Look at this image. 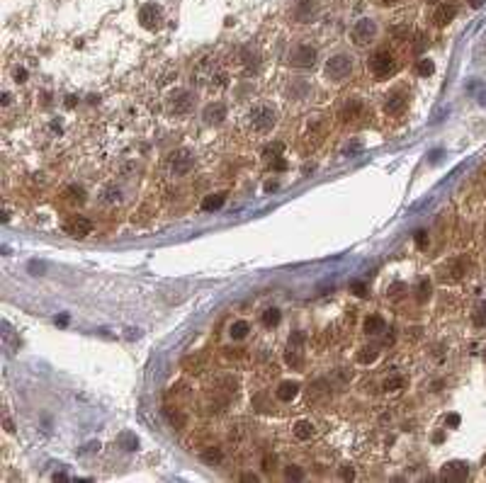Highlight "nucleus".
Masks as SVG:
<instances>
[{
  "instance_id": "obj_1",
  "label": "nucleus",
  "mask_w": 486,
  "mask_h": 483,
  "mask_svg": "<svg viewBox=\"0 0 486 483\" xmlns=\"http://www.w3.org/2000/svg\"><path fill=\"white\" fill-rule=\"evenodd\" d=\"M248 124L256 134H267L277 124V110L270 102H258L248 112Z\"/></svg>"
},
{
  "instance_id": "obj_2",
  "label": "nucleus",
  "mask_w": 486,
  "mask_h": 483,
  "mask_svg": "<svg viewBox=\"0 0 486 483\" xmlns=\"http://www.w3.org/2000/svg\"><path fill=\"white\" fill-rule=\"evenodd\" d=\"M367 68H370V73L377 78V80H387L389 76L397 73L399 63H397V56H394L389 49H379V51H374V56L367 61Z\"/></svg>"
},
{
  "instance_id": "obj_3",
  "label": "nucleus",
  "mask_w": 486,
  "mask_h": 483,
  "mask_svg": "<svg viewBox=\"0 0 486 483\" xmlns=\"http://www.w3.org/2000/svg\"><path fill=\"white\" fill-rule=\"evenodd\" d=\"M326 78L328 80H333V83H341L345 80L350 73H353V58L348 56V54H336V56H331L326 61Z\"/></svg>"
},
{
  "instance_id": "obj_4",
  "label": "nucleus",
  "mask_w": 486,
  "mask_h": 483,
  "mask_svg": "<svg viewBox=\"0 0 486 483\" xmlns=\"http://www.w3.org/2000/svg\"><path fill=\"white\" fill-rule=\"evenodd\" d=\"M326 134H328V119H326V117L314 119V121L309 124V129L304 131V148H307V151H316V148L323 143Z\"/></svg>"
},
{
  "instance_id": "obj_5",
  "label": "nucleus",
  "mask_w": 486,
  "mask_h": 483,
  "mask_svg": "<svg viewBox=\"0 0 486 483\" xmlns=\"http://www.w3.org/2000/svg\"><path fill=\"white\" fill-rule=\"evenodd\" d=\"M350 37H353V41L357 44V46H367L372 39L377 37V25H374V20L370 17H360L353 29H350Z\"/></svg>"
},
{
  "instance_id": "obj_6",
  "label": "nucleus",
  "mask_w": 486,
  "mask_h": 483,
  "mask_svg": "<svg viewBox=\"0 0 486 483\" xmlns=\"http://www.w3.org/2000/svg\"><path fill=\"white\" fill-rule=\"evenodd\" d=\"M316 56H318V51H316V46L311 44H297L292 51H289V63L292 66H297V68H311L316 63Z\"/></svg>"
},
{
  "instance_id": "obj_7",
  "label": "nucleus",
  "mask_w": 486,
  "mask_h": 483,
  "mask_svg": "<svg viewBox=\"0 0 486 483\" xmlns=\"http://www.w3.org/2000/svg\"><path fill=\"white\" fill-rule=\"evenodd\" d=\"M168 168H171L173 175H187V172L195 168V156H192V151L177 148L175 153H171V158H168Z\"/></svg>"
},
{
  "instance_id": "obj_8",
  "label": "nucleus",
  "mask_w": 486,
  "mask_h": 483,
  "mask_svg": "<svg viewBox=\"0 0 486 483\" xmlns=\"http://www.w3.org/2000/svg\"><path fill=\"white\" fill-rule=\"evenodd\" d=\"M139 25L143 29H148V32H156L163 25V15H161V7L156 2H146L139 10Z\"/></svg>"
},
{
  "instance_id": "obj_9",
  "label": "nucleus",
  "mask_w": 486,
  "mask_h": 483,
  "mask_svg": "<svg viewBox=\"0 0 486 483\" xmlns=\"http://www.w3.org/2000/svg\"><path fill=\"white\" fill-rule=\"evenodd\" d=\"M92 228H95V224L88 219V216H71L66 224H63V231L68 233V236H73V238H86L88 233H92Z\"/></svg>"
},
{
  "instance_id": "obj_10",
  "label": "nucleus",
  "mask_w": 486,
  "mask_h": 483,
  "mask_svg": "<svg viewBox=\"0 0 486 483\" xmlns=\"http://www.w3.org/2000/svg\"><path fill=\"white\" fill-rule=\"evenodd\" d=\"M192 95L187 92V90H175L171 97H168V110L173 114H187L192 110Z\"/></svg>"
},
{
  "instance_id": "obj_11",
  "label": "nucleus",
  "mask_w": 486,
  "mask_h": 483,
  "mask_svg": "<svg viewBox=\"0 0 486 483\" xmlns=\"http://www.w3.org/2000/svg\"><path fill=\"white\" fill-rule=\"evenodd\" d=\"M406 105H408V95L401 92V90H397V92L387 95V100H384V112L389 114V117H399V114H403Z\"/></svg>"
},
{
  "instance_id": "obj_12",
  "label": "nucleus",
  "mask_w": 486,
  "mask_h": 483,
  "mask_svg": "<svg viewBox=\"0 0 486 483\" xmlns=\"http://www.w3.org/2000/svg\"><path fill=\"white\" fill-rule=\"evenodd\" d=\"M467 476H469V464L467 461H450V464H445V469L440 474L442 481H464Z\"/></svg>"
},
{
  "instance_id": "obj_13",
  "label": "nucleus",
  "mask_w": 486,
  "mask_h": 483,
  "mask_svg": "<svg viewBox=\"0 0 486 483\" xmlns=\"http://www.w3.org/2000/svg\"><path fill=\"white\" fill-rule=\"evenodd\" d=\"M362 114H365V105H362V100L353 97V100H348L343 107H341L338 117H341V121L350 124V121H357V119H360Z\"/></svg>"
},
{
  "instance_id": "obj_14",
  "label": "nucleus",
  "mask_w": 486,
  "mask_h": 483,
  "mask_svg": "<svg viewBox=\"0 0 486 483\" xmlns=\"http://www.w3.org/2000/svg\"><path fill=\"white\" fill-rule=\"evenodd\" d=\"M455 17H457V5L455 2H440L438 10L433 12V22L438 27H447Z\"/></svg>"
},
{
  "instance_id": "obj_15",
  "label": "nucleus",
  "mask_w": 486,
  "mask_h": 483,
  "mask_svg": "<svg viewBox=\"0 0 486 483\" xmlns=\"http://www.w3.org/2000/svg\"><path fill=\"white\" fill-rule=\"evenodd\" d=\"M464 272H467V260H464V257H457V260H452V262H447V265L442 267L440 280H442V282H455V280H462V277H464Z\"/></svg>"
},
{
  "instance_id": "obj_16",
  "label": "nucleus",
  "mask_w": 486,
  "mask_h": 483,
  "mask_svg": "<svg viewBox=\"0 0 486 483\" xmlns=\"http://www.w3.org/2000/svg\"><path fill=\"white\" fill-rule=\"evenodd\" d=\"M202 117H204L207 124H221V121L226 119V105L219 102V100H217V102H209V105L204 107Z\"/></svg>"
},
{
  "instance_id": "obj_17",
  "label": "nucleus",
  "mask_w": 486,
  "mask_h": 483,
  "mask_svg": "<svg viewBox=\"0 0 486 483\" xmlns=\"http://www.w3.org/2000/svg\"><path fill=\"white\" fill-rule=\"evenodd\" d=\"M316 10H318L316 0H299L297 7H294V17H297V22H311Z\"/></svg>"
},
{
  "instance_id": "obj_18",
  "label": "nucleus",
  "mask_w": 486,
  "mask_h": 483,
  "mask_svg": "<svg viewBox=\"0 0 486 483\" xmlns=\"http://www.w3.org/2000/svg\"><path fill=\"white\" fill-rule=\"evenodd\" d=\"M292 432H294V437H297L299 442H309V440L316 435V427H314L311 420H299V423H294Z\"/></svg>"
},
{
  "instance_id": "obj_19",
  "label": "nucleus",
  "mask_w": 486,
  "mask_h": 483,
  "mask_svg": "<svg viewBox=\"0 0 486 483\" xmlns=\"http://www.w3.org/2000/svg\"><path fill=\"white\" fill-rule=\"evenodd\" d=\"M323 398H331V386L326 384V379H316L314 384L309 386V401H323Z\"/></svg>"
},
{
  "instance_id": "obj_20",
  "label": "nucleus",
  "mask_w": 486,
  "mask_h": 483,
  "mask_svg": "<svg viewBox=\"0 0 486 483\" xmlns=\"http://www.w3.org/2000/svg\"><path fill=\"white\" fill-rule=\"evenodd\" d=\"M297 394H299V384H297V381H282V384L277 386V391H275L277 401H282V403H289Z\"/></svg>"
},
{
  "instance_id": "obj_21",
  "label": "nucleus",
  "mask_w": 486,
  "mask_h": 483,
  "mask_svg": "<svg viewBox=\"0 0 486 483\" xmlns=\"http://www.w3.org/2000/svg\"><path fill=\"white\" fill-rule=\"evenodd\" d=\"M382 330H387V325H384V318H382V316L372 313V316L365 318V333H367V335H379Z\"/></svg>"
},
{
  "instance_id": "obj_22",
  "label": "nucleus",
  "mask_w": 486,
  "mask_h": 483,
  "mask_svg": "<svg viewBox=\"0 0 486 483\" xmlns=\"http://www.w3.org/2000/svg\"><path fill=\"white\" fill-rule=\"evenodd\" d=\"M285 362L292 369H304V352H302V347H289L285 352Z\"/></svg>"
},
{
  "instance_id": "obj_23",
  "label": "nucleus",
  "mask_w": 486,
  "mask_h": 483,
  "mask_svg": "<svg viewBox=\"0 0 486 483\" xmlns=\"http://www.w3.org/2000/svg\"><path fill=\"white\" fill-rule=\"evenodd\" d=\"M224 201H226V195L224 192H219V195H207V197L202 199V211H217V209H221L224 206Z\"/></svg>"
},
{
  "instance_id": "obj_24",
  "label": "nucleus",
  "mask_w": 486,
  "mask_h": 483,
  "mask_svg": "<svg viewBox=\"0 0 486 483\" xmlns=\"http://www.w3.org/2000/svg\"><path fill=\"white\" fill-rule=\"evenodd\" d=\"M263 325L265 328H277L280 325V321H282V313H280V309H275V306H270V309H265L263 311Z\"/></svg>"
},
{
  "instance_id": "obj_25",
  "label": "nucleus",
  "mask_w": 486,
  "mask_h": 483,
  "mask_svg": "<svg viewBox=\"0 0 486 483\" xmlns=\"http://www.w3.org/2000/svg\"><path fill=\"white\" fill-rule=\"evenodd\" d=\"M248 333H251V323H248V321H233V323H231L229 335L233 340H243Z\"/></svg>"
},
{
  "instance_id": "obj_26",
  "label": "nucleus",
  "mask_w": 486,
  "mask_h": 483,
  "mask_svg": "<svg viewBox=\"0 0 486 483\" xmlns=\"http://www.w3.org/2000/svg\"><path fill=\"white\" fill-rule=\"evenodd\" d=\"M200 456H202V461H204V464L214 466V464H221L224 452H221V447H207V449H202Z\"/></svg>"
},
{
  "instance_id": "obj_27",
  "label": "nucleus",
  "mask_w": 486,
  "mask_h": 483,
  "mask_svg": "<svg viewBox=\"0 0 486 483\" xmlns=\"http://www.w3.org/2000/svg\"><path fill=\"white\" fill-rule=\"evenodd\" d=\"M166 418H168V423H171L173 427H177V430H182V427L187 425V418L180 413V410H173V405H166Z\"/></svg>"
},
{
  "instance_id": "obj_28",
  "label": "nucleus",
  "mask_w": 486,
  "mask_h": 483,
  "mask_svg": "<svg viewBox=\"0 0 486 483\" xmlns=\"http://www.w3.org/2000/svg\"><path fill=\"white\" fill-rule=\"evenodd\" d=\"M430 291H433V286H430V280L428 277H423L421 282H418V286H416V299L421 301V304H426L430 299Z\"/></svg>"
},
{
  "instance_id": "obj_29",
  "label": "nucleus",
  "mask_w": 486,
  "mask_h": 483,
  "mask_svg": "<svg viewBox=\"0 0 486 483\" xmlns=\"http://www.w3.org/2000/svg\"><path fill=\"white\" fill-rule=\"evenodd\" d=\"M117 442H119L127 452H134V449L139 447V440H136V435H132V432H122V435L117 437Z\"/></svg>"
},
{
  "instance_id": "obj_30",
  "label": "nucleus",
  "mask_w": 486,
  "mask_h": 483,
  "mask_svg": "<svg viewBox=\"0 0 486 483\" xmlns=\"http://www.w3.org/2000/svg\"><path fill=\"white\" fill-rule=\"evenodd\" d=\"M377 357H379V350H377V347H362V350L357 352V362H360V364H372Z\"/></svg>"
},
{
  "instance_id": "obj_31",
  "label": "nucleus",
  "mask_w": 486,
  "mask_h": 483,
  "mask_svg": "<svg viewBox=\"0 0 486 483\" xmlns=\"http://www.w3.org/2000/svg\"><path fill=\"white\" fill-rule=\"evenodd\" d=\"M100 201H102V204H117V201H119V190H117L115 185H107V187L100 192Z\"/></svg>"
},
{
  "instance_id": "obj_32",
  "label": "nucleus",
  "mask_w": 486,
  "mask_h": 483,
  "mask_svg": "<svg viewBox=\"0 0 486 483\" xmlns=\"http://www.w3.org/2000/svg\"><path fill=\"white\" fill-rule=\"evenodd\" d=\"M416 73L421 76V78H428L435 73V63H433V58H421L418 61V66H416Z\"/></svg>"
},
{
  "instance_id": "obj_33",
  "label": "nucleus",
  "mask_w": 486,
  "mask_h": 483,
  "mask_svg": "<svg viewBox=\"0 0 486 483\" xmlns=\"http://www.w3.org/2000/svg\"><path fill=\"white\" fill-rule=\"evenodd\" d=\"M66 197H68V201H73V204H83V201H86V192H83L81 187L73 185V187L66 190Z\"/></svg>"
},
{
  "instance_id": "obj_34",
  "label": "nucleus",
  "mask_w": 486,
  "mask_h": 483,
  "mask_svg": "<svg viewBox=\"0 0 486 483\" xmlns=\"http://www.w3.org/2000/svg\"><path fill=\"white\" fill-rule=\"evenodd\" d=\"M403 384H406L403 376H392L384 381V391H399V389H403Z\"/></svg>"
},
{
  "instance_id": "obj_35",
  "label": "nucleus",
  "mask_w": 486,
  "mask_h": 483,
  "mask_svg": "<svg viewBox=\"0 0 486 483\" xmlns=\"http://www.w3.org/2000/svg\"><path fill=\"white\" fill-rule=\"evenodd\" d=\"M474 325H477V328H484L486 325V301L484 304H479L477 311H474Z\"/></svg>"
},
{
  "instance_id": "obj_36",
  "label": "nucleus",
  "mask_w": 486,
  "mask_h": 483,
  "mask_svg": "<svg viewBox=\"0 0 486 483\" xmlns=\"http://www.w3.org/2000/svg\"><path fill=\"white\" fill-rule=\"evenodd\" d=\"M285 479H289V481H302V479H304V471H302L299 466L289 464V466H287V471H285Z\"/></svg>"
},
{
  "instance_id": "obj_37",
  "label": "nucleus",
  "mask_w": 486,
  "mask_h": 483,
  "mask_svg": "<svg viewBox=\"0 0 486 483\" xmlns=\"http://www.w3.org/2000/svg\"><path fill=\"white\" fill-rule=\"evenodd\" d=\"M200 367H202V357H185V360H182V369L200 371Z\"/></svg>"
},
{
  "instance_id": "obj_38",
  "label": "nucleus",
  "mask_w": 486,
  "mask_h": 483,
  "mask_svg": "<svg viewBox=\"0 0 486 483\" xmlns=\"http://www.w3.org/2000/svg\"><path fill=\"white\" fill-rule=\"evenodd\" d=\"M282 151H285V143H282V141L272 143V146H267V148H265V158H277Z\"/></svg>"
},
{
  "instance_id": "obj_39",
  "label": "nucleus",
  "mask_w": 486,
  "mask_h": 483,
  "mask_svg": "<svg viewBox=\"0 0 486 483\" xmlns=\"http://www.w3.org/2000/svg\"><path fill=\"white\" fill-rule=\"evenodd\" d=\"M428 241H430L428 231H423V228H421V231H416V245H418L421 250H426V248H428Z\"/></svg>"
},
{
  "instance_id": "obj_40",
  "label": "nucleus",
  "mask_w": 486,
  "mask_h": 483,
  "mask_svg": "<svg viewBox=\"0 0 486 483\" xmlns=\"http://www.w3.org/2000/svg\"><path fill=\"white\" fill-rule=\"evenodd\" d=\"M360 151H362V141H350L343 148V156H357Z\"/></svg>"
},
{
  "instance_id": "obj_41",
  "label": "nucleus",
  "mask_w": 486,
  "mask_h": 483,
  "mask_svg": "<svg viewBox=\"0 0 486 483\" xmlns=\"http://www.w3.org/2000/svg\"><path fill=\"white\" fill-rule=\"evenodd\" d=\"M302 342H304V333L302 330H297V333L289 335V347H302Z\"/></svg>"
},
{
  "instance_id": "obj_42",
  "label": "nucleus",
  "mask_w": 486,
  "mask_h": 483,
  "mask_svg": "<svg viewBox=\"0 0 486 483\" xmlns=\"http://www.w3.org/2000/svg\"><path fill=\"white\" fill-rule=\"evenodd\" d=\"M272 170H287V161L282 158V156L272 158Z\"/></svg>"
},
{
  "instance_id": "obj_43",
  "label": "nucleus",
  "mask_w": 486,
  "mask_h": 483,
  "mask_svg": "<svg viewBox=\"0 0 486 483\" xmlns=\"http://www.w3.org/2000/svg\"><path fill=\"white\" fill-rule=\"evenodd\" d=\"M350 289H353L357 296H365V294H367V286L362 284V282H353V284H350Z\"/></svg>"
},
{
  "instance_id": "obj_44",
  "label": "nucleus",
  "mask_w": 486,
  "mask_h": 483,
  "mask_svg": "<svg viewBox=\"0 0 486 483\" xmlns=\"http://www.w3.org/2000/svg\"><path fill=\"white\" fill-rule=\"evenodd\" d=\"M341 479H343V481H353V479H355L353 466H343V469H341Z\"/></svg>"
},
{
  "instance_id": "obj_45",
  "label": "nucleus",
  "mask_w": 486,
  "mask_h": 483,
  "mask_svg": "<svg viewBox=\"0 0 486 483\" xmlns=\"http://www.w3.org/2000/svg\"><path fill=\"white\" fill-rule=\"evenodd\" d=\"M15 80L17 83H25L27 80V71L25 68H15Z\"/></svg>"
},
{
  "instance_id": "obj_46",
  "label": "nucleus",
  "mask_w": 486,
  "mask_h": 483,
  "mask_svg": "<svg viewBox=\"0 0 486 483\" xmlns=\"http://www.w3.org/2000/svg\"><path fill=\"white\" fill-rule=\"evenodd\" d=\"M445 425L457 427V425H459V415H457V413H452V415H447V418H445Z\"/></svg>"
},
{
  "instance_id": "obj_47",
  "label": "nucleus",
  "mask_w": 486,
  "mask_h": 483,
  "mask_svg": "<svg viewBox=\"0 0 486 483\" xmlns=\"http://www.w3.org/2000/svg\"><path fill=\"white\" fill-rule=\"evenodd\" d=\"M263 464H265L263 469H265V471H270V469H272V464H275V456H265V459H263Z\"/></svg>"
},
{
  "instance_id": "obj_48",
  "label": "nucleus",
  "mask_w": 486,
  "mask_h": 483,
  "mask_svg": "<svg viewBox=\"0 0 486 483\" xmlns=\"http://www.w3.org/2000/svg\"><path fill=\"white\" fill-rule=\"evenodd\" d=\"M241 481H253V483H256V481H260V479H258L256 474H243V476H241Z\"/></svg>"
},
{
  "instance_id": "obj_49",
  "label": "nucleus",
  "mask_w": 486,
  "mask_h": 483,
  "mask_svg": "<svg viewBox=\"0 0 486 483\" xmlns=\"http://www.w3.org/2000/svg\"><path fill=\"white\" fill-rule=\"evenodd\" d=\"M54 481H68V476L66 474H54Z\"/></svg>"
},
{
  "instance_id": "obj_50",
  "label": "nucleus",
  "mask_w": 486,
  "mask_h": 483,
  "mask_svg": "<svg viewBox=\"0 0 486 483\" xmlns=\"http://www.w3.org/2000/svg\"><path fill=\"white\" fill-rule=\"evenodd\" d=\"M469 5H472V7H482V5H484V0H469Z\"/></svg>"
},
{
  "instance_id": "obj_51",
  "label": "nucleus",
  "mask_w": 486,
  "mask_h": 483,
  "mask_svg": "<svg viewBox=\"0 0 486 483\" xmlns=\"http://www.w3.org/2000/svg\"><path fill=\"white\" fill-rule=\"evenodd\" d=\"M5 430H7V432H12V430H15L12 423H10V418H5Z\"/></svg>"
},
{
  "instance_id": "obj_52",
  "label": "nucleus",
  "mask_w": 486,
  "mask_h": 483,
  "mask_svg": "<svg viewBox=\"0 0 486 483\" xmlns=\"http://www.w3.org/2000/svg\"><path fill=\"white\" fill-rule=\"evenodd\" d=\"M56 323H61V325H66V323H68V316H61V318H56Z\"/></svg>"
},
{
  "instance_id": "obj_53",
  "label": "nucleus",
  "mask_w": 486,
  "mask_h": 483,
  "mask_svg": "<svg viewBox=\"0 0 486 483\" xmlns=\"http://www.w3.org/2000/svg\"><path fill=\"white\" fill-rule=\"evenodd\" d=\"M379 5H392V2H397V0H377Z\"/></svg>"
},
{
  "instance_id": "obj_54",
  "label": "nucleus",
  "mask_w": 486,
  "mask_h": 483,
  "mask_svg": "<svg viewBox=\"0 0 486 483\" xmlns=\"http://www.w3.org/2000/svg\"><path fill=\"white\" fill-rule=\"evenodd\" d=\"M428 2H438L440 5V2H447V0H428Z\"/></svg>"
}]
</instances>
